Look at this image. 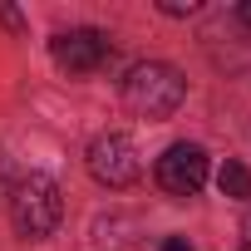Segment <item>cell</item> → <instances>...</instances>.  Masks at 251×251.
<instances>
[{
  "instance_id": "cell-1",
  "label": "cell",
  "mask_w": 251,
  "mask_h": 251,
  "mask_svg": "<svg viewBox=\"0 0 251 251\" xmlns=\"http://www.w3.org/2000/svg\"><path fill=\"white\" fill-rule=\"evenodd\" d=\"M187 99V79L163 64V59H148V64H133L128 79H123V103H128L138 118H173Z\"/></svg>"
},
{
  "instance_id": "cell-2",
  "label": "cell",
  "mask_w": 251,
  "mask_h": 251,
  "mask_svg": "<svg viewBox=\"0 0 251 251\" xmlns=\"http://www.w3.org/2000/svg\"><path fill=\"white\" fill-rule=\"evenodd\" d=\"M59 217H64V197H59L54 177L25 173L15 182V192H10V222H15V231L30 236V241H40V236H50L59 226Z\"/></svg>"
},
{
  "instance_id": "cell-3",
  "label": "cell",
  "mask_w": 251,
  "mask_h": 251,
  "mask_svg": "<svg viewBox=\"0 0 251 251\" xmlns=\"http://www.w3.org/2000/svg\"><path fill=\"white\" fill-rule=\"evenodd\" d=\"M89 173L103 182V187H133L143 177V158H138V143L128 133H99L89 143Z\"/></svg>"
},
{
  "instance_id": "cell-4",
  "label": "cell",
  "mask_w": 251,
  "mask_h": 251,
  "mask_svg": "<svg viewBox=\"0 0 251 251\" xmlns=\"http://www.w3.org/2000/svg\"><path fill=\"white\" fill-rule=\"evenodd\" d=\"M202 182H207V153L197 143H173L158 158V187L163 192L192 197V192H202Z\"/></svg>"
},
{
  "instance_id": "cell-5",
  "label": "cell",
  "mask_w": 251,
  "mask_h": 251,
  "mask_svg": "<svg viewBox=\"0 0 251 251\" xmlns=\"http://www.w3.org/2000/svg\"><path fill=\"white\" fill-rule=\"evenodd\" d=\"M50 54H54L59 69L89 74V69H99V64L113 54V45H108L103 30H69V35H54V40H50Z\"/></svg>"
},
{
  "instance_id": "cell-6",
  "label": "cell",
  "mask_w": 251,
  "mask_h": 251,
  "mask_svg": "<svg viewBox=\"0 0 251 251\" xmlns=\"http://www.w3.org/2000/svg\"><path fill=\"white\" fill-rule=\"evenodd\" d=\"M217 187H222V197L246 202V197H251V168H246V163H236V158H226V163H222V173H217Z\"/></svg>"
},
{
  "instance_id": "cell-7",
  "label": "cell",
  "mask_w": 251,
  "mask_h": 251,
  "mask_svg": "<svg viewBox=\"0 0 251 251\" xmlns=\"http://www.w3.org/2000/svg\"><path fill=\"white\" fill-rule=\"evenodd\" d=\"M197 5H192V0H187V5H182V0H163V15H192Z\"/></svg>"
},
{
  "instance_id": "cell-8",
  "label": "cell",
  "mask_w": 251,
  "mask_h": 251,
  "mask_svg": "<svg viewBox=\"0 0 251 251\" xmlns=\"http://www.w3.org/2000/svg\"><path fill=\"white\" fill-rule=\"evenodd\" d=\"M163 251H192V241H187V236H168V241H163Z\"/></svg>"
},
{
  "instance_id": "cell-9",
  "label": "cell",
  "mask_w": 251,
  "mask_h": 251,
  "mask_svg": "<svg viewBox=\"0 0 251 251\" xmlns=\"http://www.w3.org/2000/svg\"><path fill=\"white\" fill-rule=\"evenodd\" d=\"M241 251H251V212H246V222H241Z\"/></svg>"
},
{
  "instance_id": "cell-10",
  "label": "cell",
  "mask_w": 251,
  "mask_h": 251,
  "mask_svg": "<svg viewBox=\"0 0 251 251\" xmlns=\"http://www.w3.org/2000/svg\"><path fill=\"white\" fill-rule=\"evenodd\" d=\"M241 20H246V25H251V0H246V5H241Z\"/></svg>"
}]
</instances>
